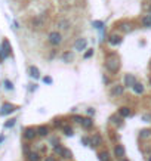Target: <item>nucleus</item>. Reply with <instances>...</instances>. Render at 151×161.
Returning a JSON list of instances; mask_svg holds the SVG:
<instances>
[{
  "mask_svg": "<svg viewBox=\"0 0 151 161\" xmlns=\"http://www.w3.org/2000/svg\"><path fill=\"white\" fill-rule=\"evenodd\" d=\"M105 68L111 72H117V69L120 68V62H118V58L116 56H110L105 61Z\"/></svg>",
  "mask_w": 151,
  "mask_h": 161,
  "instance_id": "obj_1",
  "label": "nucleus"
},
{
  "mask_svg": "<svg viewBox=\"0 0 151 161\" xmlns=\"http://www.w3.org/2000/svg\"><path fill=\"white\" fill-rule=\"evenodd\" d=\"M47 42L52 46H58V45L62 43V35L58 31H52V33H49V35H47Z\"/></svg>",
  "mask_w": 151,
  "mask_h": 161,
  "instance_id": "obj_2",
  "label": "nucleus"
},
{
  "mask_svg": "<svg viewBox=\"0 0 151 161\" xmlns=\"http://www.w3.org/2000/svg\"><path fill=\"white\" fill-rule=\"evenodd\" d=\"M86 46H88V40L86 39H77L76 40V43H74V49L77 50V52H83V50H86Z\"/></svg>",
  "mask_w": 151,
  "mask_h": 161,
  "instance_id": "obj_3",
  "label": "nucleus"
},
{
  "mask_svg": "<svg viewBox=\"0 0 151 161\" xmlns=\"http://www.w3.org/2000/svg\"><path fill=\"white\" fill-rule=\"evenodd\" d=\"M13 111H16V106L12 104H3L2 108H0V115H8V114H12Z\"/></svg>",
  "mask_w": 151,
  "mask_h": 161,
  "instance_id": "obj_4",
  "label": "nucleus"
},
{
  "mask_svg": "<svg viewBox=\"0 0 151 161\" xmlns=\"http://www.w3.org/2000/svg\"><path fill=\"white\" fill-rule=\"evenodd\" d=\"M36 136H37V130H34L33 127H28V129L24 130V138L27 140H33Z\"/></svg>",
  "mask_w": 151,
  "mask_h": 161,
  "instance_id": "obj_5",
  "label": "nucleus"
},
{
  "mask_svg": "<svg viewBox=\"0 0 151 161\" xmlns=\"http://www.w3.org/2000/svg\"><path fill=\"white\" fill-rule=\"evenodd\" d=\"M125 92V86H122V84H116V86H113V89H111V96H122Z\"/></svg>",
  "mask_w": 151,
  "mask_h": 161,
  "instance_id": "obj_6",
  "label": "nucleus"
},
{
  "mask_svg": "<svg viewBox=\"0 0 151 161\" xmlns=\"http://www.w3.org/2000/svg\"><path fill=\"white\" fill-rule=\"evenodd\" d=\"M122 35H118V34H111L110 35V39H108V43L111 45V46H118L120 43H122Z\"/></svg>",
  "mask_w": 151,
  "mask_h": 161,
  "instance_id": "obj_7",
  "label": "nucleus"
},
{
  "mask_svg": "<svg viewBox=\"0 0 151 161\" xmlns=\"http://www.w3.org/2000/svg\"><path fill=\"white\" fill-rule=\"evenodd\" d=\"M135 83H136V80H135V77L132 74H126L125 75V86L126 87H133Z\"/></svg>",
  "mask_w": 151,
  "mask_h": 161,
  "instance_id": "obj_8",
  "label": "nucleus"
},
{
  "mask_svg": "<svg viewBox=\"0 0 151 161\" xmlns=\"http://www.w3.org/2000/svg\"><path fill=\"white\" fill-rule=\"evenodd\" d=\"M80 124L83 126V129H86V130H91V129L93 127V121L91 120V118H89V117H86V118L83 117V120H81Z\"/></svg>",
  "mask_w": 151,
  "mask_h": 161,
  "instance_id": "obj_9",
  "label": "nucleus"
},
{
  "mask_svg": "<svg viewBox=\"0 0 151 161\" xmlns=\"http://www.w3.org/2000/svg\"><path fill=\"white\" fill-rule=\"evenodd\" d=\"M99 145H102V138L99 135H93L91 139V146H99Z\"/></svg>",
  "mask_w": 151,
  "mask_h": 161,
  "instance_id": "obj_10",
  "label": "nucleus"
},
{
  "mask_svg": "<svg viewBox=\"0 0 151 161\" xmlns=\"http://www.w3.org/2000/svg\"><path fill=\"white\" fill-rule=\"evenodd\" d=\"M114 155L118 157V158H120V157H125V146L120 145V143L116 145V146H114Z\"/></svg>",
  "mask_w": 151,
  "mask_h": 161,
  "instance_id": "obj_11",
  "label": "nucleus"
},
{
  "mask_svg": "<svg viewBox=\"0 0 151 161\" xmlns=\"http://www.w3.org/2000/svg\"><path fill=\"white\" fill-rule=\"evenodd\" d=\"M130 114H132V111H130V108H128V106H122V108H118V115H120V117L126 118V117H129Z\"/></svg>",
  "mask_w": 151,
  "mask_h": 161,
  "instance_id": "obj_12",
  "label": "nucleus"
},
{
  "mask_svg": "<svg viewBox=\"0 0 151 161\" xmlns=\"http://www.w3.org/2000/svg\"><path fill=\"white\" fill-rule=\"evenodd\" d=\"M28 72H30V75H31L33 79H39V77H40L39 68H37V67H34V65H31V67L28 68Z\"/></svg>",
  "mask_w": 151,
  "mask_h": 161,
  "instance_id": "obj_13",
  "label": "nucleus"
},
{
  "mask_svg": "<svg viewBox=\"0 0 151 161\" xmlns=\"http://www.w3.org/2000/svg\"><path fill=\"white\" fill-rule=\"evenodd\" d=\"M36 130H37V135L39 136H47L49 135V129L46 126H39Z\"/></svg>",
  "mask_w": 151,
  "mask_h": 161,
  "instance_id": "obj_14",
  "label": "nucleus"
},
{
  "mask_svg": "<svg viewBox=\"0 0 151 161\" xmlns=\"http://www.w3.org/2000/svg\"><path fill=\"white\" fill-rule=\"evenodd\" d=\"M27 161H40V154L39 152H28Z\"/></svg>",
  "mask_w": 151,
  "mask_h": 161,
  "instance_id": "obj_15",
  "label": "nucleus"
},
{
  "mask_svg": "<svg viewBox=\"0 0 151 161\" xmlns=\"http://www.w3.org/2000/svg\"><path fill=\"white\" fill-rule=\"evenodd\" d=\"M132 89H133V92L136 93V95H142L144 93V84L142 83H135V86Z\"/></svg>",
  "mask_w": 151,
  "mask_h": 161,
  "instance_id": "obj_16",
  "label": "nucleus"
},
{
  "mask_svg": "<svg viewBox=\"0 0 151 161\" xmlns=\"http://www.w3.org/2000/svg\"><path fill=\"white\" fill-rule=\"evenodd\" d=\"M142 25H144L145 28H151V13L145 15V16L142 18Z\"/></svg>",
  "mask_w": 151,
  "mask_h": 161,
  "instance_id": "obj_17",
  "label": "nucleus"
},
{
  "mask_svg": "<svg viewBox=\"0 0 151 161\" xmlns=\"http://www.w3.org/2000/svg\"><path fill=\"white\" fill-rule=\"evenodd\" d=\"M99 160H101V161H111V158H110V154H108L107 151L99 152Z\"/></svg>",
  "mask_w": 151,
  "mask_h": 161,
  "instance_id": "obj_18",
  "label": "nucleus"
},
{
  "mask_svg": "<svg viewBox=\"0 0 151 161\" xmlns=\"http://www.w3.org/2000/svg\"><path fill=\"white\" fill-rule=\"evenodd\" d=\"M61 157H62V158H65V160H70L71 157H73V154H71L70 149L64 148V149H62V154H61Z\"/></svg>",
  "mask_w": 151,
  "mask_h": 161,
  "instance_id": "obj_19",
  "label": "nucleus"
},
{
  "mask_svg": "<svg viewBox=\"0 0 151 161\" xmlns=\"http://www.w3.org/2000/svg\"><path fill=\"white\" fill-rule=\"evenodd\" d=\"M120 30H122V31H125V33H129V31H130V30H132V27H130V24H122V25H120Z\"/></svg>",
  "mask_w": 151,
  "mask_h": 161,
  "instance_id": "obj_20",
  "label": "nucleus"
},
{
  "mask_svg": "<svg viewBox=\"0 0 151 161\" xmlns=\"http://www.w3.org/2000/svg\"><path fill=\"white\" fill-rule=\"evenodd\" d=\"M58 27L61 28V30H65V28H68V27H70V22H68V21H64V19H62V21H59Z\"/></svg>",
  "mask_w": 151,
  "mask_h": 161,
  "instance_id": "obj_21",
  "label": "nucleus"
},
{
  "mask_svg": "<svg viewBox=\"0 0 151 161\" xmlns=\"http://www.w3.org/2000/svg\"><path fill=\"white\" fill-rule=\"evenodd\" d=\"M62 130H64V135H67V136H73V129L70 126H64L62 127Z\"/></svg>",
  "mask_w": 151,
  "mask_h": 161,
  "instance_id": "obj_22",
  "label": "nucleus"
},
{
  "mask_svg": "<svg viewBox=\"0 0 151 161\" xmlns=\"http://www.w3.org/2000/svg\"><path fill=\"white\" fill-rule=\"evenodd\" d=\"M62 149H64V146H62V145H57V146L53 148V151H55V154H58L59 157H61V154H62Z\"/></svg>",
  "mask_w": 151,
  "mask_h": 161,
  "instance_id": "obj_23",
  "label": "nucleus"
},
{
  "mask_svg": "<svg viewBox=\"0 0 151 161\" xmlns=\"http://www.w3.org/2000/svg\"><path fill=\"white\" fill-rule=\"evenodd\" d=\"M151 135L150 130H147V129H144V130H141V138H148Z\"/></svg>",
  "mask_w": 151,
  "mask_h": 161,
  "instance_id": "obj_24",
  "label": "nucleus"
},
{
  "mask_svg": "<svg viewBox=\"0 0 151 161\" xmlns=\"http://www.w3.org/2000/svg\"><path fill=\"white\" fill-rule=\"evenodd\" d=\"M3 84H5V87H6L8 90H12V89H13V84H12L9 80H5L3 81Z\"/></svg>",
  "mask_w": 151,
  "mask_h": 161,
  "instance_id": "obj_25",
  "label": "nucleus"
},
{
  "mask_svg": "<svg viewBox=\"0 0 151 161\" xmlns=\"http://www.w3.org/2000/svg\"><path fill=\"white\" fill-rule=\"evenodd\" d=\"M92 25L95 27V28H98V30H101V28L104 27V24L101 22V21H93V22H92Z\"/></svg>",
  "mask_w": 151,
  "mask_h": 161,
  "instance_id": "obj_26",
  "label": "nucleus"
},
{
  "mask_svg": "<svg viewBox=\"0 0 151 161\" xmlns=\"http://www.w3.org/2000/svg\"><path fill=\"white\" fill-rule=\"evenodd\" d=\"M93 55V49H88V52L84 53V59H89Z\"/></svg>",
  "mask_w": 151,
  "mask_h": 161,
  "instance_id": "obj_27",
  "label": "nucleus"
},
{
  "mask_svg": "<svg viewBox=\"0 0 151 161\" xmlns=\"http://www.w3.org/2000/svg\"><path fill=\"white\" fill-rule=\"evenodd\" d=\"M15 121H16L15 118H12V120H9V121H8V123L5 124V127H6V129H9V127H12L13 124H15Z\"/></svg>",
  "mask_w": 151,
  "mask_h": 161,
  "instance_id": "obj_28",
  "label": "nucleus"
},
{
  "mask_svg": "<svg viewBox=\"0 0 151 161\" xmlns=\"http://www.w3.org/2000/svg\"><path fill=\"white\" fill-rule=\"evenodd\" d=\"M81 142H83L86 146H89V145H91V140H89L88 138H81Z\"/></svg>",
  "mask_w": 151,
  "mask_h": 161,
  "instance_id": "obj_29",
  "label": "nucleus"
},
{
  "mask_svg": "<svg viewBox=\"0 0 151 161\" xmlns=\"http://www.w3.org/2000/svg\"><path fill=\"white\" fill-rule=\"evenodd\" d=\"M43 81H45V83H49V84H50V83H52V79H50V77H45V79H43Z\"/></svg>",
  "mask_w": 151,
  "mask_h": 161,
  "instance_id": "obj_30",
  "label": "nucleus"
},
{
  "mask_svg": "<svg viewBox=\"0 0 151 161\" xmlns=\"http://www.w3.org/2000/svg\"><path fill=\"white\" fill-rule=\"evenodd\" d=\"M93 114H95V109L89 108V109H88V115H93Z\"/></svg>",
  "mask_w": 151,
  "mask_h": 161,
  "instance_id": "obj_31",
  "label": "nucleus"
},
{
  "mask_svg": "<svg viewBox=\"0 0 151 161\" xmlns=\"http://www.w3.org/2000/svg\"><path fill=\"white\" fill-rule=\"evenodd\" d=\"M71 58H73L71 53H65V55H64V59H71Z\"/></svg>",
  "mask_w": 151,
  "mask_h": 161,
  "instance_id": "obj_32",
  "label": "nucleus"
},
{
  "mask_svg": "<svg viewBox=\"0 0 151 161\" xmlns=\"http://www.w3.org/2000/svg\"><path fill=\"white\" fill-rule=\"evenodd\" d=\"M45 161H57V160H55V157H46Z\"/></svg>",
  "mask_w": 151,
  "mask_h": 161,
  "instance_id": "obj_33",
  "label": "nucleus"
},
{
  "mask_svg": "<svg viewBox=\"0 0 151 161\" xmlns=\"http://www.w3.org/2000/svg\"><path fill=\"white\" fill-rule=\"evenodd\" d=\"M104 83H110V79H108V77H104Z\"/></svg>",
  "mask_w": 151,
  "mask_h": 161,
  "instance_id": "obj_34",
  "label": "nucleus"
},
{
  "mask_svg": "<svg viewBox=\"0 0 151 161\" xmlns=\"http://www.w3.org/2000/svg\"><path fill=\"white\" fill-rule=\"evenodd\" d=\"M3 140H5V136H0V143H2Z\"/></svg>",
  "mask_w": 151,
  "mask_h": 161,
  "instance_id": "obj_35",
  "label": "nucleus"
},
{
  "mask_svg": "<svg viewBox=\"0 0 151 161\" xmlns=\"http://www.w3.org/2000/svg\"><path fill=\"white\" fill-rule=\"evenodd\" d=\"M148 161H151V155H150V157H148Z\"/></svg>",
  "mask_w": 151,
  "mask_h": 161,
  "instance_id": "obj_36",
  "label": "nucleus"
},
{
  "mask_svg": "<svg viewBox=\"0 0 151 161\" xmlns=\"http://www.w3.org/2000/svg\"><path fill=\"white\" fill-rule=\"evenodd\" d=\"M150 86H151V79H150Z\"/></svg>",
  "mask_w": 151,
  "mask_h": 161,
  "instance_id": "obj_37",
  "label": "nucleus"
},
{
  "mask_svg": "<svg viewBox=\"0 0 151 161\" xmlns=\"http://www.w3.org/2000/svg\"><path fill=\"white\" fill-rule=\"evenodd\" d=\"M122 161H129V160H122Z\"/></svg>",
  "mask_w": 151,
  "mask_h": 161,
  "instance_id": "obj_38",
  "label": "nucleus"
}]
</instances>
